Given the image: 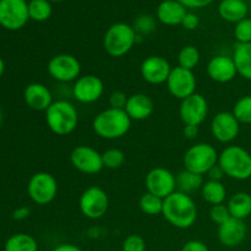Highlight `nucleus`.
<instances>
[{
	"label": "nucleus",
	"instance_id": "nucleus-1",
	"mask_svg": "<svg viewBox=\"0 0 251 251\" xmlns=\"http://www.w3.org/2000/svg\"><path fill=\"white\" fill-rule=\"evenodd\" d=\"M199 210L195 200L189 194L174 191L163 200L164 220L178 229H188L196 223Z\"/></svg>",
	"mask_w": 251,
	"mask_h": 251
},
{
	"label": "nucleus",
	"instance_id": "nucleus-2",
	"mask_svg": "<svg viewBox=\"0 0 251 251\" xmlns=\"http://www.w3.org/2000/svg\"><path fill=\"white\" fill-rule=\"evenodd\" d=\"M131 124L132 120L124 109L107 108L93 118L92 129L100 139L118 140L126 136Z\"/></svg>",
	"mask_w": 251,
	"mask_h": 251
},
{
	"label": "nucleus",
	"instance_id": "nucleus-3",
	"mask_svg": "<svg viewBox=\"0 0 251 251\" xmlns=\"http://www.w3.org/2000/svg\"><path fill=\"white\" fill-rule=\"evenodd\" d=\"M48 129L58 136L73 134L78 125L77 108L68 100H58L44 112Z\"/></svg>",
	"mask_w": 251,
	"mask_h": 251
},
{
	"label": "nucleus",
	"instance_id": "nucleus-4",
	"mask_svg": "<svg viewBox=\"0 0 251 251\" xmlns=\"http://www.w3.org/2000/svg\"><path fill=\"white\" fill-rule=\"evenodd\" d=\"M218 166L225 176L238 181L251 178V153L239 145H229L220 152Z\"/></svg>",
	"mask_w": 251,
	"mask_h": 251
},
{
	"label": "nucleus",
	"instance_id": "nucleus-5",
	"mask_svg": "<svg viewBox=\"0 0 251 251\" xmlns=\"http://www.w3.org/2000/svg\"><path fill=\"white\" fill-rule=\"evenodd\" d=\"M135 44H137V33L131 25L125 22L113 24L103 37V48L112 58H123Z\"/></svg>",
	"mask_w": 251,
	"mask_h": 251
},
{
	"label": "nucleus",
	"instance_id": "nucleus-6",
	"mask_svg": "<svg viewBox=\"0 0 251 251\" xmlns=\"http://www.w3.org/2000/svg\"><path fill=\"white\" fill-rule=\"evenodd\" d=\"M218 156L220 153L213 145L208 142H196L184 153V169L203 176L218 163Z\"/></svg>",
	"mask_w": 251,
	"mask_h": 251
},
{
	"label": "nucleus",
	"instance_id": "nucleus-7",
	"mask_svg": "<svg viewBox=\"0 0 251 251\" xmlns=\"http://www.w3.org/2000/svg\"><path fill=\"white\" fill-rule=\"evenodd\" d=\"M109 195L100 186L92 185L85 189L78 199V208L87 220H100L109 210Z\"/></svg>",
	"mask_w": 251,
	"mask_h": 251
},
{
	"label": "nucleus",
	"instance_id": "nucleus-8",
	"mask_svg": "<svg viewBox=\"0 0 251 251\" xmlns=\"http://www.w3.org/2000/svg\"><path fill=\"white\" fill-rule=\"evenodd\" d=\"M58 180L48 172H38L33 174L27 184V194L34 203L41 206L49 205L58 195Z\"/></svg>",
	"mask_w": 251,
	"mask_h": 251
},
{
	"label": "nucleus",
	"instance_id": "nucleus-9",
	"mask_svg": "<svg viewBox=\"0 0 251 251\" xmlns=\"http://www.w3.org/2000/svg\"><path fill=\"white\" fill-rule=\"evenodd\" d=\"M81 63L75 55L69 53L56 54L47 65V71L53 80L60 83L75 82L81 76Z\"/></svg>",
	"mask_w": 251,
	"mask_h": 251
},
{
	"label": "nucleus",
	"instance_id": "nucleus-10",
	"mask_svg": "<svg viewBox=\"0 0 251 251\" xmlns=\"http://www.w3.org/2000/svg\"><path fill=\"white\" fill-rule=\"evenodd\" d=\"M70 163L76 171L87 176H95L104 169L102 153L88 145L74 147L70 153Z\"/></svg>",
	"mask_w": 251,
	"mask_h": 251
},
{
	"label": "nucleus",
	"instance_id": "nucleus-11",
	"mask_svg": "<svg viewBox=\"0 0 251 251\" xmlns=\"http://www.w3.org/2000/svg\"><path fill=\"white\" fill-rule=\"evenodd\" d=\"M74 100L81 104H92L98 102L104 95V82L93 74L81 75L71 87Z\"/></svg>",
	"mask_w": 251,
	"mask_h": 251
},
{
	"label": "nucleus",
	"instance_id": "nucleus-12",
	"mask_svg": "<svg viewBox=\"0 0 251 251\" xmlns=\"http://www.w3.org/2000/svg\"><path fill=\"white\" fill-rule=\"evenodd\" d=\"M210 113V105L205 96L201 93H194L190 97L180 100L179 105V117L184 125H195L200 126L207 119Z\"/></svg>",
	"mask_w": 251,
	"mask_h": 251
},
{
	"label": "nucleus",
	"instance_id": "nucleus-13",
	"mask_svg": "<svg viewBox=\"0 0 251 251\" xmlns=\"http://www.w3.org/2000/svg\"><path fill=\"white\" fill-rule=\"evenodd\" d=\"M29 19L25 0H0V25L9 31L21 29Z\"/></svg>",
	"mask_w": 251,
	"mask_h": 251
},
{
	"label": "nucleus",
	"instance_id": "nucleus-14",
	"mask_svg": "<svg viewBox=\"0 0 251 251\" xmlns=\"http://www.w3.org/2000/svg\"><path fill=\"white\" fill-rule=\"evenodd\" d=\"M166 86L171 96H173L176 100H183L196 93L198 81L194 71L176 66L172 69Z\"/></svg>",
	"mask_w": 251,
	"mask_h": 251
},
{
	"label": "nucleus",
	"instance_id": "nucleus-15",
	"mask_svg": "<svg viewBox=\"0 0 251 251\" xmlns=\"http://www.w3.org/2000/svg\"><path fill=\"white\" fill-rule=\"evenodd\" d=\"M145 186L147 193L153 194L164 200L176 191V174L164 167L152 168L145 176Z\"/></svg>",
	"mask_w": 251,
	"mask_h": 251
},
{
	"label": "nucleus",
	"instance_id": "nucleus-16",
	"mask_svg": "<svg viewBox=\"0 0 251 251\" xmlns=\"http://www.w3.org/2000/svg\"><path fill=\"white\" fill-rule=\"evenodd\" d=\"M240 123L234 117L232 112H218L212 118L210 124V130L216 141L220 144H232L240 132Z\"/></svg>",
	"mask_w": 251,
	"mask_h": 251
},
{
	"label": "nucleus",
	"instance_id": "nucleus-17",
	"mask_svg": "<svg viewBox=\"0 0 251 251\" xmlns=\"http://www.w3.org/2000/svg\"><path fill=\"white\" fill-rule=\"evenodd\" d=\"M172 69L173 68L171 63L164 56L150 55L142 60L140 74L145 82L152 86H158L167 82Z\"/></svg>",
	"mask_w": 251,
	"mask_h": 251
},
{
	"label": "nucleus",
	"instance_id": "nucleus-18",
	"mask_svg": "<svg viewBox=\"0 0 251 251\" xmlns=\"http://www.w3.org/2000/svg\"><path fill=\"white\" fill-rule=\"evenodd\" d=\"M207 76L217 83H229L237 77L238 71L232 56L215 55L206 65Z\"/></svg>",
	"mask_w": 251,
	"mask_h": 251
},
{
	"label": "nucleus",
	"instance_id": "nucleus-19",
	"mask_svg": "<svg viewBox=\"0 0 251 251\" xmlns=\"http://www.w3.org/2000/svg\"><path fill=\"white\" fill-rule=\"evenodd\" d=\"M248 234L245 221L230 217L227 222L218 226L217 238L223 247L234 248L242 244Z\"/></svg>",
	"mask_w": 251,
	"mask_h": 251
},
{
	"label": "nucleus",
	"instance_id": "nucleus-20",
	"mask_svg": "<svg viewBox=\"0 0 251 251\" xmlns=\"http://www.w3.org/2000/svg\"><path fill=\"white\" fill-rule=\"evenodd\" d=\"M24 100L27 107L36 112H46L54 102L51 91L41 82L27 85L24 91Z\"/></svg>",
	"mask_w": 251,
	"mask_h": 251
},
{
	"label": "nucleus",
	"instance_id": "nucleus-21",
	"mask_svg": "<svg viewBox=\"0 0 251 251\" xmlns=\"http://www.w3.org/2000/svg\"><path fill=\"white\" fill-rule=\"evenodd\" d=\"M124 110L132 122H142L153 114L154 102L146 93H134L127 98Z\"/></svg>",
	"mask_w": 251,
	"mask_h": 251
},
{
	"label": "nucleus",
	"instance_id": "nucleus-22",
	"mask_svg": "<svg viewBox=\"0 0 251 251\" xmlns=\"http://www.w3.org/2000/svg\"><path fill=\"white\" fill-rule=\"evenodd\" d=\"M186 14V7L178 0H164L157 7V19L166 26L181 25Z\"/></svg>",
	"mask_w": 251,
	"mask_h": 251
},
{
	"label": "nucleus",
	"instance_id": "nucleus-23",
	"mask_svg": "<svg viewBox=\"0 0 251 251\" xmlns=\"http://www.w3.org/2000/svg\"><path fill=\"white\" fill-rule=\"evenodd\" d=\"M218 14L225 21L238 24L247 19L248 5L244 0H222L218 5Z\"/></svg>",
	"mask_w": 251,
	"mask_h": 251
},
{
	"label": "nucleus",
	"instance_id": "nucleus-24",
	"mask_svg": "<svg viewBox=\"0 0 251 251\" xmlns=\"http://www.w3.org/2000/svg\"><path fill=\"white\" fill-rule=\"evenodd\" d=\"M230 217L245 221L251 216V195L245 191L233 194L227 201Z\"/></svg>",
	"mask_w": 251,
	"mask_h": 251
},
{
	"label": "nucleus",
	"instance_id": "nucleus-25",
	"mask_svg": "<svg viewBox=\"0 0 251 251\" xmlns=\"http://www.w3.org/2000/svg\"><path fill=\"white\" fill-rule=\"evenodd\" d=\"M233 60L238 75L251 81V43H237L233 49Z\"/></svg>",
	"mask_w": 251,
	"mask_h": 251
},
{
	"label": "nucleus",
	"instance_id": "nucleus-26",
	"mask_svg": "<svg viewBox=\"0 0 251 251\" xmlns=\"http://www.w3.org/2000/svg\"><path fill=\"white\" fill-rule=\"evenodd\" d=\"M200 191L205 202L211 206L221 205L227 200V189L222 181L206 180Z\"/></svg>",
	"mask_w": 251,
	"mask_h": 251
},
{
	"label": "nucleus",
	"instance_id": "nucleus-27",
	"mask_svg": "<svg viewBox=\"0 0 251 251\" xmlns=\"http://www.w3.org/2000/svg\"><path fill=\"white\" fill-rule=\"evenodd\" d=\"M176 190L181 191V193H185L191 195L195 191L201 190L203 183V176H200V174L193 173L190 171H186V169H183V171L179 172L176 176Z\"/></svg>",
	"mask_w": 251,
	"mask_h": 251
},
{
	"label": "nucleus",
	"instance_id": "nucleus-28",
	"mask_svg": "<svg viewBox=\"0 0 251 251\" xmlns=\"http://www.w3.org/2000/svg\"><path fill=\"white\" fill-rule=\"evenodd\" d=\"M4 251H38V243L32 235L17 233L6 240Z\"/></svg>",
	"mask_w": 251,
	"mask_h": 251
},
{
	"label": "nucleus",
	"instance_id": "nucleus-29",
	"mask_svg": "<svg viewBox=\"0 0 251 251\" xmlns=\"http://www.w3.org/2000/svg\"><path fill=\"white\" fill-rule=\"evenodd\" d=\"M201 54L200 50L193 44L184 46L178 53V66L194 71L196 66L200 64Z\"/></svg>",
	"mask_w": 251,
	"mask_h": 251
},
{
	"label": "nucleus",
	"instance_id": "nucleus-30",
	"mask_svg": "<svg viewBox=\"0 0 251 251\" xmlns=\"http://www.w3.org/2000/svg\"><path fill=\"white\" fill-rule=\"evenodd\" d=\"M139 207L141 210V212L145 213V215L159 216L163 212V199L146 191L140 198Z\"/></svg>",
	"mask_w": 251,
	"mask_h": 251
},
{
	"label": "nucleus",
	"instance_id": "nucleus-31",
	"mask_svg": "<svg viewBox=\"0 0 251 251\" xmlns=\"http://www.w3.org/2000/svg\"><path fill=\"white\" fill-rule=\"evenodd\" d=\"M53 7L48 0H31L28 2L29 19L37 22L47 21L51 16Z\"/></svg>",
	"mask_w": 251,
	"mask_h": 251
},
{
	"label": "nucleus",
	"instance_id": "nucleus-32",
	"mask_svg": "<svg viewBox=\"0 0 251 251\" xmlns=\"http://www.w3.org/2000/svg\"><path fill=\"white\" fill-rule=\"evenodd\" d=\"M232 113L240 124H251V95L239 98L233 105Z\"/></svg>",
	"mask_w": 251,
	"mask_h": 251
},
{
	"label": "nucleus",
	"instance_id": "nucleus-33",
	"mask_svg": "<svg viewBox=\"0 0 251 251\" xmlns=\"http://www.w3.org/2000/svg\"><path fill=\"white\" fill-rule=\"evenodd\" d=\"M102 159L104 168L115 171V169H119L120 167H123V164L125 163V159H126V156H125L124 151H122L120 149L112 147V149H108L107 151L103 152Z\"/></svg>",
	"mask_w": 251,
	"mask_h": 251
},
{
	"label": "nucleus",
	"instance_id": "nucleus-34",
	"mask_svg": "<svg viewBox=\"0 0 251 251\" xmlns=\"http://www.w3.org/2000/svg\"><path fill=\"white\" fill-rule=\"evenodd\" d=\"M132 27H134L137 36H149L156 29V20L151 15H140L134 21Z\"/></svg>",
	"mask_w": 251,
	"mask_h": 251
},
{
	"label": "nucleus",
	"instance_id": "nucleus-35",
	"mask_svg": "<svg viewBox=\"0 0 251 251\" xmlns=\"http://www.w3.org/2000/svg\"><path fill=\"white\" fill-rule=\"evenodd\" d=\"M234 38L237 43H251V19H244L235 24Z\"/></svg>",
	"mask_w": 251,
	"mask_h": 251
},
{
	"label": "nucleus",
	"instance_id": "nucleus-36",
	"mask_svg": "<svg viewBox=\"0 0 251 251\" xmlns=\"http://www.w3.org/2000/svg\"><path fill=\"white\" fill-rule=\"evenodd\" d=\"M210 220L212 221L215 225L221 226L225 222H227L230 218L229 210L227 207V203H221V205L211 206L210 208Z\"/></svg>",
	"mask_w": 251,
	"mask_h": 251
},
{
	"label": "nucleus",
	"instance_id": "nucleus-37",
	"mask_svg": "<svg viewBox=\"0 0 251 251\" xmlns=\"http://www.w3.org/2000/svg\"><path fill=\"white\" fill-rule=\"evenodd\" d=\"M122 251H146V242L139 234H130L122 244Z\"/></svg>",
	"mask_w": 251,
	"mask_h": 251
},
{
	"label": "nucleus",
	"instance_id": "nucleus-38",
	"mask_svg": "<svg viewBox=\"0 0 251 251\" xmlns=\"http://www.w3.org/2000/svg\"><path fill=\"white\" fill-rule=\"evenodd\" d=\"M127 98H129V96H126V93L123 92V91H114V92L110 93L109 97H108L109 108H114V109H125Z\"/></svg>",
	"mask_w": 251,
	"mask_h": 251
},
{
	"label": "nucleus",
	"instance_id": "nucleus-39",
	"mask_svg": "<svg viewBox=\"0 0 251 251\" xmlns=\"http://www.w3.org/2000/svg\"><path fill=\"white\" fill-rule=\"evenodd\" d=\"M180 251H210L207 244L198 239H193L186 242L185 244L181 247Z\"/></svg>",
	"mask_w": 251,
	"mask_h": 251
},
{
	"label": "nucleus",
	"instance_id": "nucleus-40",
	"mask_svg": "<svg viewBox=\"0 0 251 251\" xmlns=\"http://www.w3.org/2000/svg\"><path fill=\"white\" fill-rule=\"evenodd\" d=\"M199 24H200V20H199L198 15L188 12L185 15V17H184L183 22H181V26L185 29H188V31H193V29L198 28Z\"/></svg>",
	"mask_w": 251,
	"mask_h": 251
},
{
	"label": "nucleus",
	"instance_id": "nucleus-41",
	"mask_svg": "<svg viewBox=\"0 0 251 251\" xmlns=\"http://www.w3.org/2000/svg\"><path fill=\"white\" fill-rule=\"evenodd\" d=\"M186 9H201L212 4L213 0H178Z\"/></svg>",
	"mask_w": 251,
	"mask_h": 251
},
{
	"label": "nucleus",
	"instance_id": "nucleus-42",
	"mask_svg": "<svg viewBox=\"0 0 251 251\" xmlns=\"http://www.w3.org/2000/svg\"><path fill=\"white\" fill-rule=\"evenodd\" d=\"M206 176H207L208 180H216V181H222L223 176H226L225 172H223L222 168L218 166V163L216 164L215 167H212Z\"/></svg>",
	"mask_w": 251,
	"mask_h": 251
},
{
	"label": "nucleus",
	"instance_id": "nucleus-43",
	"mask_svg": "<svg viewBox=\"0 0 251 251\" xmlns=\"http://www.w3.org/2000/svg\"><path fill=\"white\" fill-rule=\"evenodd\" d=\"M29 213H31L29 207H27V206H21V207H17L16 210L12 212V218H14L15 221H24L28 217Z\"/></svg>",
	"mask_w": 251,
	"mask_h": 251
},
{
	"label": "nucleus",
	"instance_id": "nucleus-44",
	"mask_svg": "<svg viewBox=\"0 0 251 251\" xmlns=\"http://www.w3.org/2000/svg\"><path fill=\"white\" fill-rule=\"evenodd\" d=\"M199 127L195 125H184L183 135L188 140H195L199 135Z\"/></svg>",
	"mask_w": 251,
	"mask_h": 251
},
{
	"label": "nucleus",
	"instance_id": "nucleus-45",
	"mask_svg": "<svg viewBox=\"0 0 251 251\" xmlns=\"http://www.w3.org/2000/svg\"><path fill=\"white\" fill-rule=\"evenodd\" d=\"M51 251H83L80 247L71 243H61V244L56 245Z\"/></svg>",
	"mask_w": 251,
	"mask_h": 251
},
{
	"label": "nucleus",
	"instance_id": "nucleus-46",
	"mask_svg": "<svg viewBox=\"0 0 251 251\" xmlns=\"http://www.w3.org/2000/svg\"><path fill=\"white\" fill-rule=\"evenodd\" d=\"M4 73H5V63L4 60H2V58H0V77L4 75Z\"/></svg>",
	"mask_w": 251,
	"mask_h": 251
},
{
	"label": "nucleus",
	"instance_id": "nucleus-47",
	"mask_svg": "<svg viewBox=\"0 0 251 251\" xmlns=\"http://www.w3.org/2000/svg\"><path fill=\"white\" fill-rule=\"evenodd\" d=\"M1 123H2V113L1 110H0V125H1Z\"/></svg>",
	"mask_w": 251,
	"mask_h": 251
},
{
	"label": "nucleus",
	"instance_id": "nucleus-48",
	"mask_svg": "<svg viewBox=\"0 0 251 251\" xmlns=\"http://www.w3.org/2000/svg\"><path fill=\"white\" fill-rule=\"evenodd\" d=\"M48 1H53V2H59V1H63V0H48Z\"/></svg>",
	"mask_w": 251,
	"mask_h": 251
}]
</instances>
